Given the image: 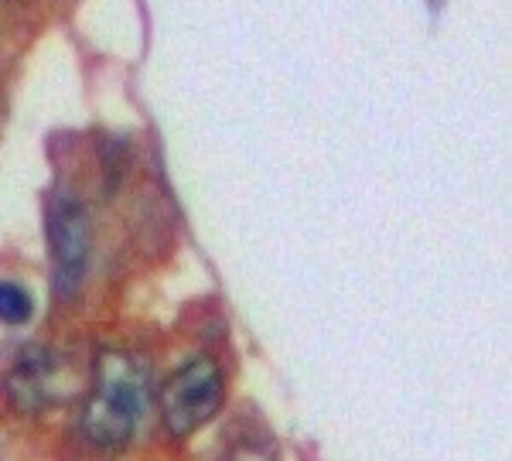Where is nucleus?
<instances>
[{
    "mask_svg": "<svg viewBox=\"0 0 512 461\" xmlns=\"http://www.w3.org/2000/svg\"><path fill=\"white\" fill-rule=\"evenodd\" d=\"M48 236H52L55 253V277H59V291H76L82 267H86L89 253V222L86 212L76 202H59L48 216Z\"/></svg>",
    "mask_w": 512,
    "mask_h": 461,
    "instance_id": "obj_3",
    "label": "nucleus"
},
{
    "mask_svg": "<svg viewBox=\"0 0 512 461\" xmlns=\"http://www.w3.org/2000/svg\"><path fill=\"white\" fill-rule=\"evenodd\" d=\"M52 380H55L52 356L48 352H35V356L21 359L18 369L11 373V397L24 410H38L52 400Z\"/></svg>",
    "mask_w": 512,
    "mask_h": 461,
    "instance_id": "obj_4",
    "label": "nucleus"
},
{
    "mask_svg": "<svg viewBox=\"0 0 512 461\" xmlns=\"http://www.w3.org/2000/svg\"><path fill=\"white\" fill-rule=\"evenodd\" d=\"M222 369L216 359L198 356L178 369L161 386V417L175 438H188L198 427H205L222 407Z\"/></svg>",
    "mask_w": 512,
    "mask_h": 461,
    "instance_id": "obj_2",
    "label": "nucleus"
},
{
    "mask_svg": "<svg viewBox=\"0 0 512 461\" xmlns=\"http://www.w3.org/2000/svg\"><path fill=\"white\" fill-rule=\"evenodd\" d=\"M31 311H35V301L21 284H0V321L4 325H24L31 318Z\"/></svg>",
    "mask_w": 512,
    "mask_h": 461,
    "instance_id": "obj_5",
    "label": "nucleus"
},
{
    "mask_svg": "<svg viewBox=\"0 0 512 461\" xmlns=\"http://www.w3.org/2000/svg\"><path fill=\"white\" fill-rule=\"evenodd\" d=\"M147 407V373L127 352H103L96 383L82 407V434L99 448H123Z\"/></svg>",
    "mask_w": 512,
    "mask_h": 461,
    "instance_id": "obj_1",
    "label": "nucleus"
}]
</instances>
